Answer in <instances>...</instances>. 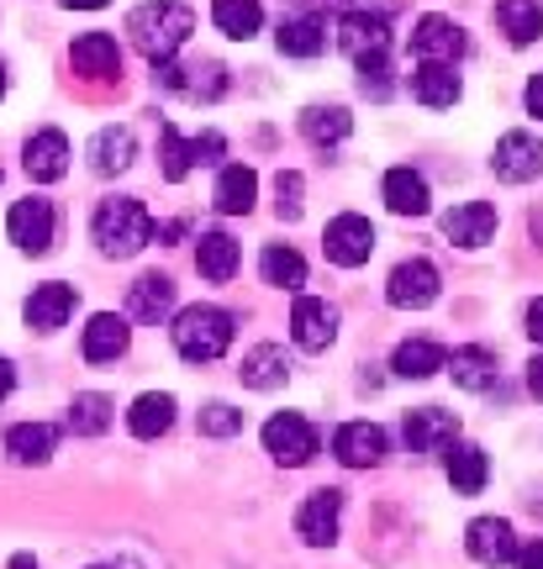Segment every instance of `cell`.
Instances as JSON below:
<instances>
[{
  "instance_id": "6da1fadb",
  "label": "cell",
  "mask_w": 543,
  "mask_h": 569,
  "mask_svg": "<svg viewBox=\"0 0 543 569\" xmlns=\"http://www.w3.org/2000/svg\"><path fill=\"white\" fill-rule=\"evenodd\" d=\"M196 32V11L185 0H142L138 11L127 17V38L148 63L175 59L185 42Z\"/></svg>"
},
{
  "instance_id": "7a4b0ae2",
  "label": "cell",
  "mask_w": 543,
  "mask_h": 569,
  "mask_svg": "<svg viewBox=\"0 0 543 569\" xmlns=\"http://www.w3.org/2000/svg\"><path fill=\"white\" fill-rule=\"evenodd\" d=\"M90 238L101 248L106 259H132L142 248L154 243V217L138 196H106L90 217Z\"/></svg>"
},
{
  "instance_id": "3957f363",
  "label": "cell",
  "mask_w": 543,
  "mask_h": 569,
  "mask_svg": "<svg viewBox=\"0 0 543 569\" xmlns=\"http://www.w3.org/2000/svg\"><path fill=\"white\" fill-rule=\"evenodd\" d=\"M233 311H221V306H185L175 311V327H169V338H175V353H180L185 365H217L221 353L233 348Z\"/></svg>"
},
{
  "instance_id": "277c9868",
  "label": "cell",
  "mask_w": 543,
  "mask_h": 569,
  "mask_svg": "<svg viewBox=\"0 0 543 569\" xmlns=\"http://www.w3.org/2000/svg\"><path fill=\"white\" fill-rule=\"evenodd\" d=\"M6 238L17 243V253L42 259V253L53 248V238H59V211H53V201H48V196H21V201L6 211Z\"/></svg>"
},
{
  "instance_id": "5b68a950",
  "label": "cell",
  "mask_w": 543,
  "mask_h": 569,
  "mask_svg": "<svg viewBox=\"0 0 543 569\" xmlns=\"http://www.w3.org/2000/svg\"><path fill=\"white\" fill-rule=\"evenodd\" d=\"M317 448H323V438H317V427L306 422L302 411H275V417L264 422V453H269L275 465L302 469L317 459Z\"/></svg>"
},
{
  "instance_id": "8992f818",
  "label": "cell",
  "mask_w": 543,
  "mask_h": 569,
  "mask_svg": "<svg viewBox=\"0 0 543 569\" xmlns=\"http://www.w3.org/2000/svg\"><path fill=\"white\" fill-rule=\"evenodd\" d=\"M438 290H443L438 264H427V259H402V264L391 269V280H385V301L396 306V311H423V306L438 301Z\"/></svg>"
},
{
  "instance_id": "52a82bcc",
  "label": "cell",
  "mask_w": 543,
  "mask_h": 569,
  "mask_svg": "<svg viewBox=\"0 0 543 569\" xmlns=\"http://www.w3.org/2000/svg\"><path fill=\"white\" fill-rule=\"evenodd\" d=\"M323 248H327V259H333L338 269L369 264V253H375V222H369V217H359V211H343V217H333V222H327Z\"/></svg>"
},
{
  "instance_id": "ba28073f",
  "label": "cell",
  "mask_w": 543,
  "mask_h": 569,
  "mask_svg": "<svg viewBox=\"0 0 543 569\" xmlns=\"http://www.w3.org/2000/svg\"><path fill=\"white\" fill-rule=\"evenodd\" d=\"M69 159H75V148H69L59 127H38L32 138L21 142V169H27L32 184H59L69 174Z\"/></svg>"
},
{
  "instance_id": "9c48e42d",
  "label": "cell",
  "mask_w": 543,
  "mask_h": 569,
  "mask_svg": "<svg viewBox=\"0 0 543 569\" xmlns=\"http://www.w3.org/2000/svg\"><path fill=\"white\" fill-rule=\"evenodd\" d=\"M290 343L302 353H327L338 343V306H327L323 296H302L290 306Z\"/></svg>"
},
{
  "instance_id": "30bf717a",
  "label": "cell",
  "mask_w": 543,
  "mask_h": 569,
  "mask_svg": "<svg viewBox=\"0 0 543 569\" xmlns=\"http://www.w3.org/2000/svg\"><path fill=\"white\" fill-rule=\"evenodd\" d=\"M338 522H343V490H333V486L312 490L302 501V511H296V532H302V543H312V549H333L338 543Z\"/></svg>"
},
{
  "instance_id": "8fae6325",
  "label": "cell",
  "mask_w": 543,
  "mask_h": 569,
  "mask_svg": "<svg viewBox=\"0 0 543 569\" xmlns=\"http://www.w3.org/2000/svg\"><path fill=\"white\" fill-rule=\"evenodd\" d=\"M385 453H391V438L375 422H343L333 432V459L343 469H375V465H385Z\"/></svg>"
},
{
  "instance_id": "7c38bea8",
  "label": "cell",
  "mask_w": 543,
  "mask_h": 569,
  "mask_svg": "<svg viewBox=\"0 0 543 569\" xmlns=\"http://www.w3.org/2000/svg\"><path fill=\"white\" fill-rule=\"evenodd\" d=\"M491 174L502 184H527L543 174V142L533 132H506L491 153Z\"/></svg>"
},
{
  "instance_id": "4fadbf2b",
  "label": "cell",
  "mask_w": 543,
  "mask_h": 569,
  "mask_svg": "<svg viewBox=\"0 0 543 569\" xmlns=\"http://www.w3.org/2000/svg\"><path fill=\"white\" fill-rule=\"evenodd\" d=\"M75 317V284H63V280H42L32 284V296L21 301V322L32 327V332H59L63 322Z\"/></svg>"
},
{
  "instance_id": "5bb4252c",
  "label": "cell",
  "mask_w": 543,
  "mask_h": 569,
  "mask_svg": "<svg viewBox=\"0 0 543 569\" xmlns=\"http://www.w3.org/2000/svg\"><path fill=\"white\" fill-rule=\"evenodd\" d=\"M127 343H132V322L121 311H96L80 332L85 365H117L121 353H127Z\"/></svg>"
},
{
  "instance_id": "9a60e30c",
  "label": "cell",
  "mask_w": 543,
  "mask_h": 569,
  "mask_svg": "<svg viewBox=\"0 0 543 569\" xmlns=\"http://www.w3.org/2000/svg\"><path fill=\"white\" fill-rule=\"evenodd\" d=\"M464 549H470L475 565L502 569V565H512V553H517V532H512L506 517H475V522L464 528Z\"/></svg>"
},
{
  "instance_id": "2e32d148",
  "label": "cell",
  "mask_w": 543,
  "mask_h": 569,
  "mask_svg": "<svg viewBox=\"0 0 543 569\" xmlns=\"http://www.w3.org/2000/svg\"><path fill=\"white\" fill-rule=\"evenodd\" d=\"M402 438L412 453H443V448L460 438V417L443 407H417V411H406Z\"/></svg>"
},
{
  "instance_id": "e0dca14e",
  "label": "cell",
  "mask_w": 543,
  "mask_h": 569,
  "mask_svg": "<svg viewBox=\"0 0 543 569\" xmlns=\"http://www.w3.org/2000/svg\"><path fill=\"white\" fill-rule=\"evenodd\" d=\"M69 63L80 80H117L121 74V42L111 32H80L69 42Z\"/></svg>"
},
{
  "instance_id": "ac0fdd59",
  "label": "cell",
  "mask_w": 543,
  "mask_h": 569,
  "mask_svg": "<svg viewBox=\"0 0 543 569\" xmlns=\"http://www.w3.org/2000/svg\"><path fill=\"white\" fill-rule=\"evenodd\" d=\"M496 206L491 201H464L454 206V211H443V238L460 248H485L491 238H496Z\"/></svg>"
},
{
  "instance_id": "d6986e66",
  "label": "cell",
  "mask_w": 543,
  "mask_h": 569,
  "mask_svg": "<svg viewBox=\"0 0 543 569\" xmlns=\"http://www.w3.org/2000/svg\"><path fill=\"white\" fill-rule=\"evenodd\" d=\"M412 53L423 63H454L464 53V27L454 17H423L412 27Z\"/></svg>"
},
{
  "instance_id": "ffe728a7",
  "label": "cell",
  "mask_w": 543,
  "mask_h": 569,
  "mask_svg": "<svg viewBox=\"0 0 543 569\" xmlns=\"http://www.w3.org/2000/svg\"><path fill=\"white\" fill-rule=\"evenodd\" d=\"M169 311H175V280L159 274V269H154V274H138L132 290H127V322L154 327V322H164Z\"/></svg>"
},
{
  "instance_id": "44dd1931",
  "label": "cell",
  "mask_w": 543,
  "mask_h": 569,
  "mask_svg": "<svg viewBox=\"0 0 543 569\" xmlns=\"http://www.w3.org/2000/svg\"><path fill=\"white\" fill-rule=\"evenodd\" d=\"M53 448H59V427L53 422H17L6 432V459L17 469H38L53 459Z\"/></svg>"
},
{
  "instance_id": "7402d4cb",
  "label": "cell",
  "mask_w": 543,
  "mask_h": 569,
  "mask_svg": "<svg viewBox=\"0 0 543 569\" xmlns=\"http://www.w3.org/2000/svg\"><path fill=\"white\" fill-rule=\"evenodd\" d=\"M254 201H259V174L248 163H221L217 184H211V206L221 217H248Z\"/></svg>"
},
{
  "instance_id": "603a6c76",
  "label": "cell",
  "mask_w": 543,
  "mask_h": 569,
  "mask_svg": "<svg viewBox=\"0 0 543 569\" xmlns=\"http://www.w3.org/2000/svg\"><path fill=\"white\" fill-rule=\"evenodd\" d=\"M175 411H180V401L169 390H142L138 401L127 407V432L142 438V443H154V438H164L175 427Z\"/></svg>"
},
{
  "instance_id": "cb8c5ba5",
  "label": "cell",
  "mask_w": 543,
  "mask_h": 569,
  "mask_svg": "<svg viewBox=\"0 0 543 569\" xmlns=\"http://www.w3.org/2000/svg\"><path fill=\"white\" fill-rule=\"evenodd\" d=\"M443 369L454 375V386H460V390H475V396H481V390H491V386H496V375H502L496 353H491L485 343H464V348H454V353L443 359Z\"/></svg>"
},
{
  "instance_id": "d4e9b609",
  "label": "cell",
  "mask_w": 543,
  "mask_h": 569,
  "mask_svg": "<svg viewBox=\"0 0 543 569\" xmlns=\"http://www.w3.org/2000/svg\"><path fill=\"white\" fill-rule=\"evenodd\" d=\"M338 48L348 59H369V53H385L391 48V27L375 11H348L338 21Z\"/></svg>"
},
{
  "instance_id": "484cf974",
  "label": "cell",
  "mask_w": 543,
  "mask_h": 569,
  "mask_svg": "<svg viewBox=\"0 0 543 569\" xmlns=\"http://www.w3.org/2000/svg\"><path fill=\"white\" fill-rule=\"evenodd\" d=\"M85 159H90V169L96 174H121V169H132V159H138V138H132V127H101L96 138H90V148H85Z\"/></svg>"
},
{
  "instance_id": "4316f807",
  "label": "cell",
  "mask_w": 543,
  "mask_h": 569,
  "mask_svg": "<svg viewBox=\"0 0 543 569\" xmlns=\"http://www.w3.org/2000/svg\"><path fill=\"white\" fill-rule=\"evenodd\" d=\"M443 475H448V486L460 490V496H481L485 490V475H491V465H485V448L475 443H454L443 448Z\"/></svg>"
},
{
  "instance_id": "83f0119b",
  "label": "cell",
  "mask_w": 543,
  "mask_h": 569,
  "mask_svg": "<svg viewBox=\"0 0 543 569\" xmlns=\"http://www.w3.org/2000/svg\"><path fill=\"white\" fill-rule=\"evenodd\" d=\"M381 196L396 217H427V211H433V190H427V180L417 169H391L381 184Z\"/></svg>"
},
{
  "instance_id": "f1b7e54d",
  "label": "cell",
  "mask_w": 543,
  "mask_h": 569,
  "mask_svg": "<svg viewBox=\"0 0 543 569\" xmlns=\"http://www.w3.org/2000/svg\"><path fill=\"white\" fill-rule=\"evenodd\" d=\"M285 375H290V359H285L280 343L248 348V353H243V365H238V380H243L248 390H280Z\"/></svg>"
},
{
  "instance_id": "f546056e",
  "label": "cell",
  "mask_w": 543,
  "mask_h": 569,
  "mask_svg": "<svg viewBox=\"0 0 543 569\" xmlns=\"http://www.w3.org/2000/svg\"><path fill=\"white\" fill-rule=\"evenodd\" d=\"M412 96L423 106H433V111H443V106H460L464 84L454 74V63H417L412 69Z\"/></svg>"
},
{
  "instance_id": "4dcf8cb0",
  "label": "cell",
  "mask_w": 543,
  "mask_h": 569,
  "mask_svg": "<svg viewBox=\"0 0 543 569\" xmlns=\"http://www.w3.org/2000/svg\"><path fill=\"white\" fill-rule=\"evenodd\" d=\"M238 259L243 253L227 232H201V238H196V269H201V280L227 284L233 274H238Z\"/></svg>"
},
{
  "instance_id": "1f68e13d",
  "label": "cell",
  "mask_w": 543,
  "mask_h": 569,
  "mask_svg": "<svg viewBox=\"0 0 543 569\" xmlns=\"http://www.w3.org/2000/svg\"><path fill=\"white\" fill-rule=\"evenodd\" d=\"M496 27L512 48H527L543 38V6L539 0H496Z\"/></svg>"
},
{
  "instance_id": "d6a6232c",
  "label": "cell",
  "mask_w": 543,
  "mask_h": 569,
  "mask_svg": "<svg viewBox=\"0 0 543 569\" xmlns=\"http://www.w3.org/2000/svg\"><path fill=\"white\" fill-rule=\"evenodd\" d=\"M275 48L285 59H317L327 48V27L317 17H285L280 32H275Z\"/></svg>"
},
{
  "instance_id": "836d02e7",
  "label": "cell",
  "mask_w": 543,
  "mask_h": 569,
  "mask_svg": "<svg viewBox=\"0 0 543 569\" xmlns=\"http://www.w3.org/2000/svg\"><path fill=\"white\" fill-rule=\"evenodd\" d=\"M211 21H217L221 38L248 42V38H259L264 6H259V0H211Z\"/></svg>"
},
{
  "instance_id": "e575fe53",
  "label": "cell",
  "mask_w": 543,
  "mask_h": 569,
  "mask_svg": "<svg viewBox=\"0 0 543 569\" xmlns=\"http://www.w3.org/2000/svg\"><path fill=\"white\" fill-rule=\"evenodd\" d=\"M443 353L433 338H406V343H396V353H391V369L402 375V380H433L443 369Z\"/></svg>"
},
{
  "instance_id": "d590c367",
  "label": "cell",
  "mask_w": 543,
  "mask_h": 569,
  "mask_svg": "<svg viewBox=\"0 0 543 569\" xmlns=\"http://www.w3.org/2000/svg\"><path fill=\"white\" fill-rule=\"evenodd\" d=\"M354 132V117H348V106H306L302 111V138L317 142V148H333Z\"/></svg>"
},
{
  "instance_id": "8d00e7d4",
  "label": "cell",
  "mask_w": 543,
  "mask_h": 569,
  "mask_svg": "<svg viewBox=\"0 0 543 569\" xmlns=\"http://www.w3.org/2000/svg\"><path fill=\"white\" fill-rule=\"evenodd\" d=\"M111 417H117V407H111V396H101V390H80L69 401V432L75 438H101L106 427H111Z\"/></svg>"
},
{
  "instance_id": "74e56055",
  "label": "cell",
  "mask_w": 543,
  "mask_h": 569,
  "mask_svg": "<svg viewBox=\"0 0 543 569\" xmlns=\"http://www.w3.org/2000/svg\"><path fill=\"white\" fill-rule=\"evenodd\" d=\"M259 274H264V284H275V290H302L306 284V259L296 253V248L269 243L259 253Z\"/></svg>"
},
{
  "instance_id": "f35d334b",
  "label": "cell",
  "mask_w": 543,
  "mask_h": 569,
  "mask_svg": "<svg viewBox=\"0 0 543 569\" xmlns=\"http://www.w3.org/2000/svg\"><path fill=\"white\" fill-rule=\"evenodd\" d=\"M190 169H196V159H190V138H180L175 127L164 122V127H159V174H164L169 184H180Z\"/></svg>"
},
{
  "instance_id": "ab89813d",
  "label": "cell",
  "mask_w": 543,
  "mask_h": 569,
  "mask_svg": "<svg viewBox=\"0 0 543 569\" xmlns=\"http://www.w3.org/2000/svg\"><path fill=\"white\" fill-rule=\"evenodd\" d=\"M196 422H201L206 438H233V432H243V411L227 407V401H206V407L196 411Z\"/></svg>"
},
{
  "instance_id": "60d3db41",
  "label": "cell",
  "mask_w": 543,
  "mask_h": 569,
  "mask_svg": "<svg viewBox=\"0 0 543 569\" xmlns=\"http://www.w3.org/2000/svg\"><path fill=\"white\" fill-rule=\"evenodd\" d=\"M354 69H359V90H364V96H375V101H385V96H391V59H385V53L354 59Z\"/></svg>"
},
{
  "instance_id": "b9f144b4",
  "label": "cell",
  "mask_w": 543,
  "mask_h": 569,
  "mask_svg": "<svg viewBox=\"0 0 543 569\" xmlns=\"http://www.w3.org/2000/svg\"><path fill=\"white\" fill-rule=\"evenodd\" d=\"M275 196H280V217H285V222H296V217H302L306 180H302V174H280V180H275Z\"/></svg>"
},
{
  "instance_id": "7bdbcfd3",
  "label": "cell",
  "mask_w": 543,
  "mask_h": 569,
  "mask_svg": "<svg viewBox=\"0 0 543 569\" xmlns=\"http://www.w3.org/2000/svg\"><path fill=\"white\" fill-rule=\"evenodd\" d=\"M512 569H543V538H527V543H517V553H512Z\"/></svg>"
},
{
  "instance_id": "ee69618b",
  "label": "cell",
  "mask_w": 543,
  "mask_h": 569,
  "mask_svg": "<svg viewBox=\"0 0 543 569\" xmlns=\"http://www.w3.org/2000/svg\"><path fill=\"white\" fill-rule=\"evenodd\" d=\"M523 106H527V117H539V122H543V74H533V80H527Z\"/></svg>"
},
{
  "instance_id": "f6af8a7d",
  "label": "cell",
  "mask_w": 543,
  "mask_h": 569,
  "mask_svg": "<svg viewBox=\"0 0 543 569\" xmlns=\"http://www.w3.org/2000/svg\"><path fill=\"white\" fill-rule=\"evenodd\" d=\"M527 338H533V343L543 348V296L533 306H527Z\"/></svg>"
},
{
  "instance_id": "bcb514c9",
  "label": "cell",
  "mask_w": 543,
  "mask_h": 569,
  "mask_svg": "<svg viewBox=\"0 0 543 569\" xmlns=\"http://www.w3.org/2000/svg\"><path fill=\"white\" fill-rule=\"evenodd\" d=\"M527 390H533V396L543 401V348L533 353V365H527Z\"/></svg>"
},
{
  "instance_id": "7dc6e473",
  "label": "cell",
  "mask_w": 543,
  "mask_h": 569,
  "mask_svg": "<svg viewBox=\"0 0 543 569\" xmlns=\"http://www.w3.org/2000/svg\"><path fill=\"white\" fill-rule=\"evenodd\" d=\"M11 390H17V365H11V359L0 353V401H6Z\"/></svg>"
},
{
  "instance_id": "c3c4849f",
  "label": "cell",
  "mask_w": 543,
  "mask_h": 569,
  "mask_svg": "<svg viewBox=\"0 0 543 569\" xmlns=\"http://www.w3.org/2000/svg\"><path fill=\"white\" fill-rule=\"evenodd\" d=\"M69 11H101V6H111V0H63Z\"/></svg>"
},
{
  "instance_id": "681fc988",
  "label": "cell",
  "mask_w": 543,
  "mask_h": 569,
  "mask_svg": "<svg viewBox=\"0 0 543 569\" xmlns=\"http://www.w3.org/2000/svg\"><path fill=\"white\" fill-rule=\"evenodd\" d=\"M11 569H38V559H32V553H17V559H11Z\"/></svg>"
},
{
  "instance_id": "f907efd6",
  "label": "cell",
  "mask_w": 543,
  "mask_h": 569,
  "mask_svg": "<svg viewBox=\"0 0 543 569\" xmlns=\"http://www.w3.org/2000/svg\"><path fill=\"white\" fill-rule=\"evenodd\" d=\"M6 84H11V80H6V63H0V101H6Z\"/></svg>"
},
{
  "instance_id": "816d5d0a",
  "label": "cell",
  "mask_w": 543,
  "mask_h": 569,
  "mask_svg": "<svg viewBox=\"0 0 543 569\" xmlns=\"http://www.w3.org/2000/svg\"><path fill=\"white\" fill-rule=\"evenodd\" d=\"M96 569H101V565H96Z\"/></svg>"
}]
</instances>
